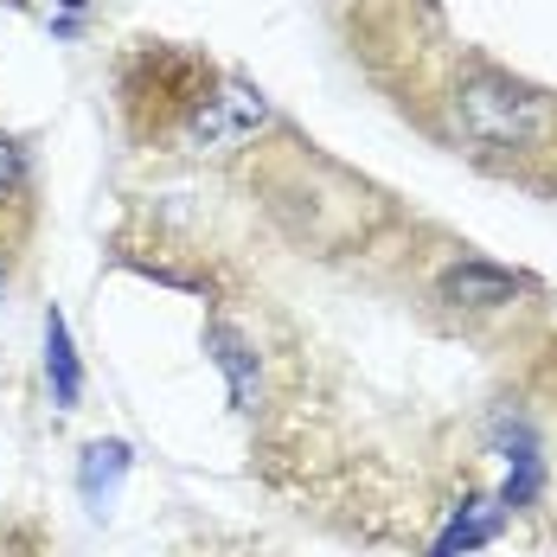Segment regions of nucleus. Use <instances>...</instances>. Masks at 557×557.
<instances>
[{
  "instance_id": "nucleus-4",
  "label": "nucleus",
  "mask_w": 557,
  "mask_h": 557,
  "mask_svg": "<svg viewBox=\"0 0 557 557\" xmlns=\"http://www.w3.org/2000/svg\"><path fill=\"white\" fill-rule=\"evenodd\" d=\"M206 352H212V366H219L224 385H231V404H237V410H257V404H263V372H257L250 339L237 334V327H224V321H212V327H206Z\"/></svg>"
},
{
  "instance_id": "nucleus-1",
  "label": "nucleus",
  "mask_w": 557,
  "mask_h": 557,
  "mask_svg": "<svg viewBox=\"0 0 557 557\" xmlns=\"http://www.w3.org/2000/svg\"><path fill=\"white\" fill-rule=\"evenodd\" d=\"M455 128H461V141L494 148V154L532 148V141H545V128H552V103H545L539 90L500 77V71H474V77H461V90H455Z\"/></svg>"
},
{
  "instance_id": "nucleus-3",
  "label": "nucleus",
  "mask_w": 557,
  "mask_h": 557,
  "mask_svg": "<svg viewBox=\"0 0 557 557\" xmlns=\"http://www.w3.org/2000/svg\"><path fill=\"white\" fill-rule=\"evenodd\" d=\"M525 295V276H512L500 263H481V257H461L443 270V301L455 308H506Z\"/></svg>"
},
{
  "instance_id": "nucleus-9",
  "label": "nucleus",
  "mask_w": 557,
  "mask_h": 557,
  "mask_svg": "<svg viewBox=\"0 0 557 557\" xmlns=\"http://www.w3.org/2000/svg\"><path fill=\"white\" fill-rule=\"evenodd\" d=\"M20 173H26V154H20V141H7V135H0V186H13Z\"/></svg>"
},
{
  "instance_id": "nucleus-2",
  "label": "nucleus",
  "mask_w": 557,
  "mask_h": 557,
  "mask_svg": "<svg viewBox=\"0 0 557 557\" xmlns=\"http://www.w3.org/2000/svg\"><path fill=\"white\" fill-rule=\"evenodd\" d=\"M270 122V103L250 90V84H219L212 97H199L186 122H180V148L186 154H231V148H244L257 128Z\"/></svg>"
},
{
  "instance_id": "nucleus-10",
  "label": "nucleus",
  "mask_w": 557,
  "mask_h": 557,
  "mask_svg": "<svg viewBox=\"0 0 557 557\" xmlns=\"http://www.w3.org/2000/svg\"><path fill=\"white\" fill-rule=\"evenodd\" d=\"M0 295H7V250H0Z\"/></svg>"
},
{
  "instance_id": "nucleus-8",
  "label": "nucleus",
  "mask_w": 557,
  "mask_h": 557,
  "mask_svg": "<svg viewBox=\"0 0 557 557\" xmlns=\"http://www.w3.org/2000/svg\"><path fill=\"white\" fill-rule=\"evenodd\" d=\"M539 481H545V461L532 455V461H512V474H506V494L500 506H532V494H539Z\"/></svg>"
},
{
  "instance_id": "nucleus-6",
  "label": "nucleus",
  "mask_w": 557,
  "mask_h": 557,
  "mask_svg": "<svg viewBox=\"0 0 557 557\" xmlns=\"http://www.w3.org/2000/svg\"><path fill=\"white\" fill-rule=\"evenodd\" d=\"M46 379H52V397L58 410H77V397H84V372H77V352H71V327H64V314H46Z\"/></svg>"
},
{
  "instance_id": "nucleus-5",
  "label": "nucleus",
  "mask_w": 557,
  "mask_h": 557,
  "mask_svg": "<svg viewBox=\"0 0 557 557\" xmlns=\"http://www.w3.org/2000/svg\"><path fill=\"white\" fill-rule=\"evenodd\" d=\"M128 443H90L84 448V461H77V487H84V500L90 512H103L115 500V487H122V474H128Z\"/></svg>"
},
{
  "instance_id": "nucleus-7",
  "label": "nucleus",
  "mask_w": 557,
  "mask_h": 557,
  "mask_svg": "<svg viewBox=\"0 0 557 557\" xmlns=\"http://www.w3.org/2000/svg\"><path fill=\"white\" fill-rule=\"evenodd\" d=\"M500 512L506 506H494V500H461V512L448 519V532L436 539L430 557H461V552H474V545H487V539H500Z\"/></svg>"
}]
</instances>
